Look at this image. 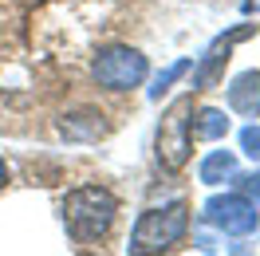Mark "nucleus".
Returning <instances> with one entry per match:
<instances>
[{"instance_id":"f257e3e1","label":"nucleus","mask_w":260,"mask_h":256,"mask_svg":"<svg viewBox=\"0 0 260 256\" xmlns=\"http://www.w3.org/2000/svg\"><path fill=\"white\" fill-rule=\"evenodd\" d=\"M114 213H118V201H114L111 189L103 185H83V189H71L63 197V221L71 240L79 244H95L111 233Z\"/></svg>"},{"instance_id":"f03ea898","label":"nucleus","mask_w":260,"mask_h":256,"mask_svg":"<svg viewBox=\"0 0 260 256\" xmlns=\"http://www.w3.org/2000/svg\"><path fill=\"white\" fill-rule=\"evenodd\" d=\"M185 233H189V205L185 201H174V205H162V209H146L138 217V225H134V233H130V252L134 256L166 252Z\"/></svg>"},{"instance_id":"7ed1b4c3","label":"nucleus","mask_w":260,"mask_h":256,"mask_svg":"<svg viewBox=\"0 0 260 256\" xmlns=\"http://www.w3.org/2000/svg\"><path fill=\"white\" fill-rule=\"evenodd\" d=\"M189 154H193V95H181L158 122V166L166 174H178Z\"/></svg>"},{"instance_id":"20e7f679","label":"nucleus","mask_w":260,"mask_h":256,"mask_svg":"<svg viewBox=\"0 0 260 256\" xmlns=\"http://www.w3.org/2000/svg\"><path fill=\"white\" fill-rule=\"evenodd\" d=\"M95 83L99 87H107V91H130V87H138V83L146 79V55L134 48H122V44H114V48H103L95 55Z\"/></svg>"},{"instance_id":"39448f33","label":"nucleus","mask_w":260,"mask_h":256,"mask_svg":"<svg viewBox=\"0 0 260 256\" xmlns=\"http://www.w3.org/2000/svg\"><path fill=\"white\" fill-rule=\"evenodd\" d=\"M205 221L229 237H248L256 229V205L244 193H221L205 201Z\"/></svg>"},{"instance_id":"423d86ee","label":"nucleus","mask_w":260,"mask_h":256,"mask_svg":"<svg viewBox=\"0 0 260 256\" xmlns=\"http://www.w3.org/2000/svg\"><path fill=\"white\" fill-rule=\"evenodd\" d=\"M252 28H256V24H248V28H237V32L221 36V40H217V44L201 55V63H197V71H193V91H209V87H217V79L225 75L229 55H233V44H241Z\"/></svg>"},{"instance_id":"0eeeda50","label":"nucleus","mask_w":260,"mask_h":256,"mask_svg":"<svg viewBox=\"0 0 260 256\" xmlns=\"http://www.w3.org/2000/svg\"><path fill=\"white\" fill-rule=\"evenodd\" d=\"M229 107L244 118H256L260 114V71H244L229 83Z\"/></svg>"},{"instance_id":"6e6552de","label":"nucleus","mask_w":260,"mask_h":256,"mask_svg":"<svg viewBox=\"0 0 260 256\" xmlns=\"http://www.w3.org/2000/svg\"><path fill=\"white\" fill-rule=\"evenodd\" d=\"M237 174V158L229 154V150H213L209 158L201 162V181L205 185H221L225 177H233Z\"/></svg>"},{"instance_id":"1a4fd4ad","label":"nucleus","mask_w":260,"mask_h":256,"mask_svg":"<svg viewBox=\"0 0 260 256\" xmlns=\"http://www.w3.org/2000/svg\"><path fill=\"white\" fill-rule=\"evenodd\" d=\"M225 134H229L225 111H217V107H201V111H197V138L217 142V138H225Z\"/></svg>"},{"instance_id":"9d476101","label":"nucleus","mask_w":260,"mask_h":256,"mask_svg":"<svg viewBox=\"0 0 260 256\" xmlns=\"http://www.w3.org/2000/svg\"><path fill=\"white\" fill-rule=\"evenodd\" d=\"M185 71H189V59H178L174 67H166L162 75L154 79V87H150V99H162L166 91H170V83H178L181 75H185Z\"/></svg>"},{"instance_id":"9b49d317","label":"nucleus","mask_w":260,"mask_h":256,"mask_svg":"<svg viewBox=\"0 0 260 256\" xmlns=\"http://www.w3.org/2000/svg\"><path fill=\"white\" fill-rule=\"evenodd\" d=\"M241 150L248 158H260V126H244L241 130Z\"/></svg>"},{"instance_id":"f8f14e48","label":"nucleus","mask_w":260,"mask_h":256,"mask_svg":"<svg viewBox=\"0 0 260 256\" xmlns=\"http://www.w3.org/2000/svg\"><path fill=\"white\" fill-rule=\"evenodd\" d=\"M241 193L252 201V205H260V170H256V174H248V177H241Z\"/></svg>"},{"instance_id":"ddd939ff","label":"nucleus","mask_w":260,"mask_h":256,"mask_svg":"<svg viewBox=\"0 0 260 256\" xmlns=\"http://www.w3.org/2000/svg\"><path fill=\"white\" fill-rule=\"evenodd\" d=\"M4 185H8V166L0 162V189H4Z\"/></svg>"}]
</instances>
